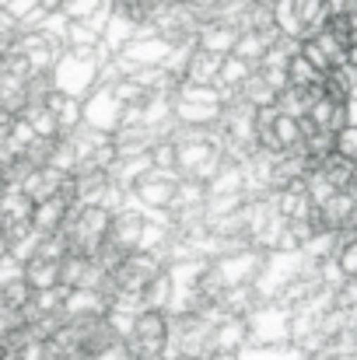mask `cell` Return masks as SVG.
Segmentation results:
<instances>
[{
    "mask_svg": "<svg viewBox=\"0 0 357 360\" xmlns=\"http://www.w3.org/2000/svg\"><path fill=\"white\" fill-rule=\"evenodd\" d=\"M53 91L60 95H70L77 102H84L95 88H99V56H77V53H63L53 70Z\"/></svg>",
    "mask_w": 357,
    "mask_h": 360,
    "instance_id": "6da1fadb",
    "label": "cell"
},
{
    "mask_svg": "<svg viewBox=\"0 0 357 360\" xmlns=\"http://www.w3.org/2000/svg\"><path fill=\"white\" fill-rule=\"evenodd\" d=\"M119 116H123V109H119V102L113 98L109 88H95V91L81 102V120H84L88 129H95V133L113 136V129L119 126Z\"/></svg>",
    "mask_w": 357,
    "mask_h": 360,
    "instance_id": "7a4b0ae2",
    "label": "cell"
},
{
    "mask_svg": "<svg viewBox=\"0 0 357 360\" xmlns=\"http://www.w3.org/2000/svg\"><path fill=\"white\" fill-rule=\"evenodd\" d=\"M175 186H179V175L175 172H144L133 186H130V196L137 200V203H144V207H165L168 210V203H172V196H175Z\"/></svg>",
    "mask_w": 357,
    "mask_h": 360,
    "instance_id": "3957f363",
    "label": "cell"
},
{
    "mask_svg": "<svg viewBox=\"0 0 357 360\" xmlns=\"http://www.w3.org/2000/svg\"><path fill=\"white\" fill-rule=\"evenodd\" d=\"M70 207H74V200L60 189L56 196L32 203V217H28V224H32L39 235H60V228H63V221H67Z\"/></svg>",
    "mask_w": 357,
    "mask_h": 360,
    "instance_id": "277c9868",
    "label": "cell"
},
{
    "mask_svg": "<svg viewBox=\"0 0 357 360\" xmlns=\"http://www.w3.org/2000/svg\"><path fill=\"white\" fill-rule=\"evenodd\" d=\"M221 60H225V56H214V53H207V49H193L189 60H186L182 81H186V84H196V88H218Z\"/></svg>",
    "mask_w": 357,
    "mask_h": 360,
    "instance_id": "5b68a950",
    "label": "cell"
},
{
    "mask_svg": "<svg viewBox=\"0 0 357 360\" xmlns=\"http://www.w3.org/2000/svg\"><path fill=\"white\" fill-rule=\"evenodd\" d=\"M46 109L53 112V120L60 126V136H74V133L84 126V120H81V102L70 98V95L53 91V95L46 98Z\"/></svg>",
    "mask_w": 357,
    "mask_h": 360,
    "instance_id": "8992f818",
    "label": "cell"
},
{
    "mask_svg": "<svg viewBox=\"0 0 357 360\" xmlns=\"http://www.w3.org/2000/svg\"><path fill=\"white\" fill-rule=\"evenodd\" d=\"M235 39H238V28L235 25H203L196 32V49H207L214 56H232L235 49Z\"/></svg>",
    "mask_w": 357,
    "mask_h": 360,
    "instance_id": "52a82bcc",
    "label": "cell"
},
{
    "mask_svg": "<svg viewBox=\"0 0 357 360\" xmlns=\"http://www.w3.org/2000/svg\"><path fill=\"white\" fill-rule=\"evenodd\" d=\"M291 7H294L298 25H301V32H305V35L322 32V25H326V21H330V14H333L330 0H291Z\"/></svg>",
    "mask_w": 357,
    "mask_h": 360,
    "instance_id": "ba28073f",
    "label": "cell"
},
{
    "mask_svg": "<svg viewBox=\"0 0 357 360\" xmlns=\"http://www.w3.org/2000/svg\"><path fill=\"white\" fill-rule=\"evenodd\" d=\"M315 98H319V88H294V84H287V88L277 95V112H284V116H291V120H301Z\"/></svg>",
    "mask_w": 357,
    "mask_h": 360,
    "instance_id": "9c48e42d",
    "label": "cell"
},
{
    "mask_svg": "<svg viewBox=\"0 0 357 360\" xmlns=\"http://www.w3.org/2000/svg\"><path fill=\"white\" fill-rule=\"evenodd\" d=\"M21 120L28 122V129H32L35 140H56V136H60V126L53 120V112L46 109V102L25 105V109H21Z\"/></svg>",
    "mask_w": 357,
    "mask_h": 360,
    "instance_id": "30bf717a",
    "label": "cell"
},
{
    "mask_svg": "<svg viewBox=\"0 0 357 360\" xmlns=\"http://www.w3.org/2000/svg\"><path fill=\"white\" fill-rule=\"evenodd\" d=\"M284 74H287V84H294V88H319V84H322V74L312 70V67L298 56V46H294V53H291Z\"/></svg>",
    "mask_w": 357,
    "mask_h": 360,
    "instance_id": "8fae6325",
    "label": "cell"
},
{
    "mask_svg": "<svg viewBox=\"0 0 357 360\" xmlns=\"http://www.w3.org/2000/svg\"><path fill=\"white\" fill-rule=\"evenodd\" d=\"M333 154L344 158V161H351V165H357V122L354 120L347 122L344 129L333 133Z\"/></svg>",
    "mask_w": 357,
    "mask_h": 360,
    "instance_id": "7c38bea8",
    "label": "cell"
},
{
    "mask_svg": "<svg viewBox=\"0 0 357 360\" xmlns=\"http://www.w3.org/2000/svg\"><path fill=\"white\" fill-rule=\"evenodd\" d=\"M147 161H151V168L154 172H175V143L172 140H154L151 143V150H147Z\"/></svg>",
    "mask_w": 357,
    "mask_h": 360,
    "instance_id": "4fadbf2b",
    "label": "cell"
},
{
    "mask_svg": "<svg viewBox=\"0 0 357 360\" xmlns=\"http://www.w3.org/2000/svg\"><path fill=\"white\" fill-rule=\"evenodd\" d=\"M106 4H109V0H63L60 14H63L67 21H92Z\"/></svg>",
    "mask_w": 357,
    "mask_h": 360,
    "instance_id": "5bb4252c",
    "label": "cell"
},
{
    "mask_svg": "<svg viewBox=\"0 0 357 360\" xmlns=\"http://www.w3.org/2000/svg\"><path fill=\"white\" fill-rule=\"evenodd\" d=\"M63 7V0H39V11L42 14H53V11H60Z\"/></svg>",
    "mask_w": 357,
    "mask_h": 360,
    "instance_id": "9a60e30c",
    "label": "cell"
},
{
    "mask_svg": "<svg viewBox=\"0 0 357 360\" xmlns=\"http://www.w3.org/2000/svg\"><path fill=\"white\" fill-rule=\"evenodd\" d=\"M344 4H347V0H330V7H333V11H340Z\"/></svg>",
    "mask_w": 357,
    "mask_h": 360,
    "instance_id": "2e32d148",
    "label": "cell"
}]
</instances>
